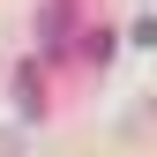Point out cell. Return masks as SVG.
<instances>
[{
  "label": "cell",
  "instance_id": "cell-1",
  "mask_svg": "<svg viewBox=\"0 0 157 157\" xmlns=\"http://www.w3.org/2000/svg\"><path fill=\"white\" fill-rule=\"evenodd\" d=\"M135 45H157V15H150V23H135Z\"/></svg>",
  "mask_w": 157,
  "mask_h": 157
}]
</instances>
